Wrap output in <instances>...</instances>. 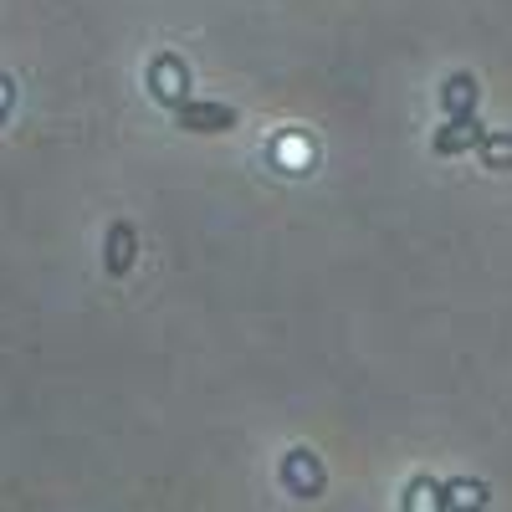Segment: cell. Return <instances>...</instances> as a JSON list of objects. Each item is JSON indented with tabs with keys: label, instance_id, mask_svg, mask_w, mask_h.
Returning a JSON list of instances; mask_svg holds the SVG:
<instances>
[{
	"label": "cell",
	"instance_id": "obj_1",
	"mask_svg": "<svg viewBox=\"0 0 512 512\" xmlns=\"http://www.w3.org/2000/svg\"><path fill=\"white\" fill-rule=\"evenodd\" d=\"M144 82H149V98L159 103V108H180L185 98H190V67H185V57H175V52H159V57H149V72H144Z\"/></svg>",
	"mask_w": 512,
	"mask_h": 512
},
{
	"label": "cell",
	"instance_id": "obj_7",
	"mask_svg": "<svg viewBox=\"0 0 512 512\" xmlns=\"http://www.w3.org/2000/svg\"><path fill=\"white\" fill-rule=\"evenodd\" d=\"M492 492L482 487V482H472V477H451V482H441V507H482Z\"/></svg>",
	"mask_w": 512,
	"mask_h": 512
},
{
	"label": "cell",
	"instance_id": "obj_5",
	"mask_svg": "<svg viewBox=\"0 0 512 512\" xmlns=\"http://www.w3.org/2000/svg\"><path fill=\"white\" fill-rule=\"evenodd\" d=\"M487 134V128L477 123V113H466V118H446V128L436 134V154H466V149H477V139Z\"/></svg>",
	"mask_w": 512,
	"mask_h": 512
},
{
	"label": "cell",
	"instance_id": "obj_3",
	"mask_svg": "<svg viewBox=\"0 0 512 512\" xmlns=\"http://www.w3.org/2000/svg\"><path fill=\"white\" fill-rule=\"evenodd\" d=\"M180 128H190V134H226V128H236V108L231 103H200L195 93L175 108Z\"/></svg>",
	"mask_w": 512,
	"mask_h": 512
},
{
	"label": "cell",
	"instance_id": "obj_8",
	"mask_svg": "<svg viewBox=\"0 0 512 512\" xmlns=\"http://www.w3.org/2000/svg\"><path fill=\"white\" fill-rule=\"evenodd\" d=\"M477 154H482V164L487 169H512V134H487L477 139Z\"/></svg>",
	"mask_w": 512,
	"mask_h": 512
},
{
	"label": "cell",
	"instance_id": "obj_10",
	"mask_svg": "<svg viewBox=\"0 0 512 512\" xmlns=\"http://www.w3.org/2000/svg\"><path fill=\"white\" fill-rule=\"evenodd\" d=\"M11 108H16V77H6V72H0V123L11 118Z\"/></svg>",
	"mask_w": 512,
	"mask_h": 512
},
{
	"label": "cell",
	"instance_id": "obj_9",
	"mask_svg": "<svg viewBox=\"0 0 512 512\" xmlns=\"http://www.w3.org/2000/svg\"><path fill=\"white\" fill-rule=\"evenodd\" d=\"M405 507H441V482L415 477V482L405 487Z\"/></svg>",
	"mask_w": 512,
	"mask_h": 512
},
{
	"label": "cell",
	"instance_id": "obj_4",
	"mask_svg": "<svg viewBox=\"0 0 512 512\" xmlns=\"http://www.w3.org/2000/svg\"><path fill=\"white\" fill-rule=\"evenodd\" d=\"M477 98H482V88H477V77H472V72H456V77L441 82V108H446V118L477 113Z\"/></svg>",
	"mask_w": 512,
	"mask_h": 512
},
{
	"label": "cell",
	"instance_id": "obj_6",
	"mask_svg": "<svg viewBox=\"0 0 512 512\" xmlns=\"http://www.w3.org/2000/svg\"><path fill=\"white\" fill-rule=\"evenodd\" d=\"M134 226H123V221H113L108 226V251H103V267L113 272V277H123L128 267H134Z\"/></svg>",
	"mask_w": 512,
	"mask_h": 512
},
{
	"label": "cell",
	"instance_id": "obj_2",
	"mask_svg": "<svg viewBox=\"0 0 512 512\" xmlns=\"http://www.w3.org/2000/svg\"><path fill=\"white\" fill-rule=\"evenodd\" d=\"M323 461L308 451V446H297V451H287V461H282V487L292 492V497H318L323 492Z\"/></svg>",
	"mask_w": 512,
	"mask_h": 512
}]
</instances>
